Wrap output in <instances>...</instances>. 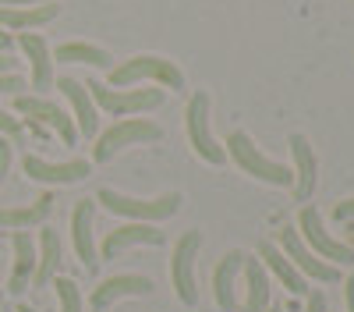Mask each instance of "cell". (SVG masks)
Segmentation results:
<instances>
[{
	"mask_svg": "<svg viewBox=\"0 0 354 312\" xmlns=\"http://www.w3.org/2000/svg\"><path fill=\"white\" fill-rule=\"evenodd\" d=\"M259 263L266 266V270H273L280 280H283V288L294 295V298H301V295H308V280L294 270V263L287 259V255L273 245V241H259Z\"/></svg>",
	"mask_w": 354,
	"mask_h": 312,
	"instance_id": "ac0fdd59",
	"label": "cell"
},
{
	"mask_svg": "<svg viewBox=\"0 0 354 312\" xmlns=\"http://www.w3.org/2000/svg\"><path fill=\"white\" fill-rule=\"evenodd\" d=\"M347 235L354 238V220H347Z\"/></svg>",
	"mask_w": 354,
	"mask_h": 312,
	"instance_id": "d590c367",
	"label": "cell"
},
{
	"mask_svg": "<svg viewBox=\"0 0 354 312\" xmlns=\"http://www.w3.org/2000/svg\"><path fill=\"white\" fill-rule=\"evenodd\" d=\"M160 135H163V128L153 125V121H145V118H124V121H117V125L96 142L93 160H96V163H106L113 153H121L124 146H135V142H156Z\"/></svg>",
	"mask_w": 354,
	"mask_h": 312,
	"instance_id": "9c48e42d",
	"label": "cell"
},
{
	"mask_svg": "<svg viewBox=\"0 0 354 312\" xmlns=\"http://www.w3.org/2000/svg\"><path fill=\"white\" fill-rule=\"evenodd\" d=\"M100 203L117 217H128V220H138V223H156V220H167L181 210V195L170 192V195H160V199H131V195H121L113 188H100Z\"/></svg>",
	"mask_w": 354,
	"mask_h": 312,
	"instance_id": "3957f363",
	"label": "cell"
},
{
	"mask_svg": "<svg viewBox=\"0 0 354 312\" xmlns=\"http://www.w3.org/2000/svg\"><path fill=\"white\" fill-rule=\"evenodd\" d=\"M277 248L294 263V270H298L305 280H308V277L319 280V284H333V280H340V270H337L333 263H326V259H319V255L301 241V235L294 231V227H283V231H280V245H277Z\"/></svg>",
	"mask_w": 354,
	"mask_h": 312,
	"instance_id": "ba28073f",
	"label": "cell"
},
{
	"mask_svg": "<svg viewBox=\"0 0 354 312\" xmlns=\"http://www.w3.org/2000/svg\"><path fill=\"white\" fill-rule=\"evenodd\" d=\"M0 135H4L8 142H21V138H25L21 121H18V118H11L8 110H0Z\"/></svg>",
	"mask_w": 354,
	"mask_h": 312,
	"instance_id": "4316f807",
	"label": "cell"
},
{
	"mask_svg": "<svg viewBox=\"0 0 354 312\" xmlns=\"http://www.w3.org/2000/svg\"><path fill=\"white\" fill-rule=\"evenodd\" d=\"M57 266H61V238H57V231L43 227L39 231V255H36L32 288H46V284L57 277Z\"/></svg>",
	"mask_w": 354,
	"mask_h": 312,
	"instance_id": "44dd1931",
	"label": "cell"
},
{
	"mask_svg": "<svg viewBox=\"0 0 354 312\" xmlns=\"http://www.w3.org/2000/svg\"><path fill=\"white\" fill-rule=\"evenodd\" d=\"M298 235L301 241L312 245V252L319 255V259H326V263H340V266H354V248L330 238V231H322V217L315 206H305L298 213Z\"/></svg>",
	"mask_w": 354,
	"mask_h": 312,
	"instance_id": "8992f818",
	"label": "cell"
},
{
	"mask_svg": "<svg viewBox=\"0 0 354 312\" xmlns=\"http://www.w3.org/2000/svg\"><path fill=\"white\" fill-rule=\"evenodd\" d=\"M202 248V235L198 231H185L177 238L174 252H170V284L177 298L185 305H198V280H195V259Z\"/></svg>",
	"mask_w": 354,
	"mask_h": 312,
	"instance_id": "277c9868",
	"label": "cell"
},
{
	"mask_svg": "<svg viewBox=\"0 0 354 312\" xmlns=\"http://www.w3.org/2000/svg\"><path fill=\"white\" fill-rule=\"evenodd\" d=\"M11 160H15V149H11V142L0 135V185H4L8 170H11Z\"/></svg>",
	"mask_w": 354,
	"mask_h": 312,
	"instance_id": "83f0119b",
	"label": "cell"
},
{
	"mask_svg": "<svg viewBox=\"0 0 354 312\" xmlns=\"http://www.w3.org/2000/svg\"><path fill=\"white\" fill-rule=\"evenodd\" d=\"M85 89H88V96H93V103H100L106 113H113V118L153 110L167 100L163 89H110V85H103V82H88Z\"/></svg>",
	"mask_w": 354,
	"mask_h": 312,
	"instance_id": "5b68a950",
	"label": "cell"
},
{
	"mask_svg": "<svg viewBox=\"0 0 354 312\" xmlns=\"http://www.w3.org/2000/svg\"><path fill=\"white\" fill-rule=\"evenodd\" d=\"M333 217H337V223L354 220V199H344V203H337V206H333Z\"/></svg>",
	"mask_w": 354,
	"mask_h": 312,
	"instance_id": "f546056e",
	"label": "cell"
},
{
	"mask_svg": "<svg viewBox=\"0 0 354 312\" xmlns=\"http://www.w3.org/2000/svg\"><path fill=\"white\" fill-rule=\"evenodd\" d=\"M57 4H32V8H0V25L4 28H36V25H46L57 18Z\"/></svg>",
	"mask_w": 354,
	"mask_h": 312,
	"instance_id": "cb8c5ba5",
	"label": "cell"
},
{
	"mask_svg": "<svg viewBox=\"0 0 354 312\" xmlns=\"http://www.w3.org/2000/svg\"><path fill=\"white\" fill-rule=\"evenodd\" d=\"M227 153H230L234 163L245 170V174H252V178H259L266 185H277V188L294 185V170L283 167V163H277V160H270V156H262L255 149V142L245 131H230L227 135Z\"/></svg>",
	"mask_w": 354,
	"mask_h": 312,
	"instance_id": "7a4b0ae2",
	"label": "cell"
},
{
	"mask_svg": "<svg viewBox=\"0 0 354 312\" xmlns=\"http://www.w3.org/2000/svg\"><path fill=\"white\" fill-rule=\"evenodd\" d=\"M18 312H36V309H28V305H18Z\"/></svg>",
	"mask_w": 354,
	"mask_h": 312,
	"instance_id": "8d00e7d4",
	"label": "cell"
},
{
	"mask_svg": "<svg viewBox=\"0 0 354 312\" xmlns=\"http://www.w3.org/2000/svg\"><path fill=\"white\" fill-rule=\"evenodd\" d=\"M185 125H188V142H192V149H195L205 163H223V160H227V153L216 146V138H213V131H209V96H205L202 89L188 100Z\"/></svg>",
	"mask_w": 354,
	"mask_h": 312,
	"instance_id": "52a82bcc",
	"label": "cell"
},
{
	"mask_svg": "<svg viewBox=\"0 0 354 312\" xmlns=\"http://www.w3.org/2000/svg\"><path fill=\"white\" fill-rule=\"evenodd\" d=\"M93 210H96V203H88V199H78V203H75V213H71L75 252H78V259H82V266H85L88 273L100 266V259H96V245H93Z\"/></svg>",
	"mask_w": 354,
	"mask_h": 312,
	"instance_id": "9a60e30c",
	"label": "cell"
},
{
	"mask_svg": "<svg viewBox=\"0 0 354 312\" xmlns=\"http://www.w3.org/2000/svg\"><path fill=\"white\" fill-rule=\"evenodd\" d=\"M270 312H283V309H270Z\"/></svg>",
	"mask_w": 354,
	"mask_h": 312,
	"instance_id": "74e56055",
	"label": "cell"
},
{
	"mask_svg": "<svg viewBox=\"0 0 354 312\" xmlns=\"http://www.w3.org/2000/svg\"><path fill=\"white\" fill-rule=\"evenodd\" d=\"M245 266V252L230 248L223 259L216 263V273H213V291H216V305L223 312H238V288H234V280H238V270Z\"/></svg>",
	"mask_w": 354,
	"mask_h": 312,
	"instance_id": "2e32d148",
	"label": "cell"
},
{
	"mask_svg": "<svg viewBox=\"0 0 354 312\" xmlns=\"http://www.w3.org/2000/svg\"><path fill=\"white\" fill-rule=\"evenodd\" d=\"M142 78H153L156 85H163V89H170V93L185 89L181 68H177L174 61H167V57H156V53H138V57H131V61L117 64L110 71V89H124V85L142 82Z\"/></svg>",
	"mask_w": 354,
	"mask_h": 312,
	"instance_id": "6da1fadb",
	"label": "cell"
},
{
	"mask_svg": "<svg viewBox=\"0 0 354 312\" xmlns=\"http://www.w3.org/2000/svg\"><path fill=\"white\" fill-rule=\"evenodd\" d=\"M290 153H294V195H298V203H308L315 192V181H319L315 153L305 135H290Z\"/></svg>",
	"mask_w": 354,
	"mask_h": 312,
	"instance_id": "5bb4252c",
	"label": "cell"
},
{
	"mask_svg": "<svg viewBox=\"0 0 354 312\" xmlns=\"http://www.w3.org/2000/svg\"><path fill=\"white\" fill-rule=\"evenodd\" d=\"M0 50H11V36L8 33H0Z\"/></svg>",
	"mask_w": 354,
	"mask_h": 312,
	"instance_id": "e575fe53",
	"label": "cell"
},
{
	"mask_svg": "<svg viewBox=\"0 0 354 312\" xmlns=\"http://www.w3.org/2000/svg\"><path fill=\"white\" fill-rule=\"evenodd\" d=\"M53 210V195H39L32 206H11V210H0V227H8V231H25V227H36L50 217Z\"/></svg>",
	"mask_w": 354,
	"mask_h": 312,
	"instance_id": "603a6c76",
	"label": "cell"
},
{
	"mask_svg": "<svg viewBox=\"0 0 354 312\" xmlns=\"http://www.w3.org/2000/svg\"><path fill=\"white\" fill-rule=\"evenodd\" d=\"M305 312H326V295H322V291H312V298H308Z\"/></svg>",
	"mask_w": 354,
	"mask_h": 312,
	"instance_id": "4dcf8cb0",
	"label": "cell"
},
{
	"mask_svg": "<svg viewBox=\"0 0 354 312\" xmlns=\"http://www.w3.org/2000/svg\"><path fill=\"white\" fill-rule=\"evenodd\" d=\"M93 163L88 160H68V163H46L39 156H25V174L32 181H46V185H71L88 178Z\"/></svg>",
	"mask_w": 354,
	"mask_h": 312,
	"instance_id": "7c38bea8",
	"label": "cell"
},
{
	"mask_svg": "<svg viewBox=\"0 0 354 312\" xmlns=\"http://www.w3.org/2000/svg\"><path fill=\"white\" fill-rule=\"evenodd\" d=\"M15 107H18V113H25V118H36V121H43L46 128H53L57 135H61L68 146H75V138H78V128H75V121L68 118V113L57 107V103H50V100H43V96H15Z\"/></svg>",
	"mask_w": 354,
	"mask_h": 312,
	"instance_id": "30bf717a",
	"label": "cell"
},
{
	"mask_svg": "<svg viewBox=\"0 0 354 312\" xmlns=\"http://www.w3.org/2000/svg\"><path fill=\"white\" fill-rule=\"evenodd\" d=\"M57 89H61L75 107V128L85 138H93L96 135V103H93V96H88V89L75 78H57Z\"/></svg>",
	"mask_w": 354,
	"mask_h": 312,
	"instance_id": "ffe728a7",
	"label": "cell"
},
{
	"mask_svg": "<svg viewBox=\"0 0 354 312\" xmlns=\"http://www.w3.org/2000/svg\"><path fill=\"white\" fill-rule=\"evenodd\" d=\"M57 302L61 312H82V291L71 277H57Z\"/></svg>",
	"mask_w": 354,
	"mask_h": 312,
	"instance_id": "484cf974",
	"label": "cell"
},
{
	"mask_svg": "<svg viewBox=\"0 0 354 312\" xmlns=\"http://www.w3.org/2000/svg\"><path fill=\"white\" fill-rule=\"evenodd\" d=\"M163 241H167V235L160 231V227L131 220L124 227H113V231L103 238V259H117V255H121L124 248H131V245H163Z\"/></svg>",
	"mask_w": 354,
	"mask_h": 312,
	"instance_id": "8fae6325",
	"label": "cell"
},
{
	"mask_svg": "<svg viewBox=\"0 0 354 312\" xmlns=\"http://www.w3.org/2000/svg\"><path fill=\"white\" fill-rule=\"evenodd\" d=\"M18 89H25V82H21V75H0V96H4V93H15V96H21Z\"/></svg>",
	"mask_w": 354,
	"mask_h": 312,
	"instance_id": "f1b7e54d",
	"label": "cell"
},
{
	"mask_svg": "<svg viewBox=\"0 0 354 312\" xmlns=\"http://www.w3.org/2000/svg\"><path fill=\"white\" fill-rule=\"evenodd\" d=\"M11 68H15V61L8 53H0V75H11Z\"/></svg>",
	"mask_w": 354,
	"mask_h": 312,
	"instance_id": "836d02e7",
	"label": "cell"
},
{
	"mask_svg": "<svg viewBox=\"0 0 354 312\" xmlns=\"http://www.w3.org/2000/svg\"><path fill=\"white\" fill-rule=\"evenodd\" d=\"M18 46L25 50L28 64H32V89L46 93L50 85H53V53H50L46 39L39 33H21L18 36Z\"/></svg>",
	"mask_w": 354,
	"mask_h": 312,
	"instance_id": "e0dca14e",
	"label": "cell"
},
{
	"mask_svg": "<svg viewBox=\"0 0 354 312\" xmlns=\"http://www.w3.org/2000/svg\"><path fill=\"white\" fill-rule=\"evenodd\" d=\"M53 61H61V64H96V68H106L110 57H106V50H100V46H93V43H64V46H57Z\"/></svg>",
	"mask_w": 354,
	"mask_h": 312,
	"instance_id": "d4e9b609",
	"label": "cell"
},
{
	"mask_svg": "<svg viewBox=\"0 0 354 312\" xmlns=\"http://www.w3.org/2000/svg\"><path fill=\"white\" fill-rule=\"evenodd\" d=\"M32 4H46V0H0V8H32Z\"/></svg>",
	"mask_w": 354,
	"mask_h": 312,
	"instance_id": "d6a6232c",
	"label": "cell"
},
{
	"mask_svg": "<svg viewBox=\"0 0 354 312\" xmlns=\"http://www.w3.org/2000/svg\"><path fill=\"white\" fill-rule=\"evenodd\" d=\"M344 295H347V312H354V270H351V277L344 284Z\"/></svg>",
	"mask_w": 354,
	"mask_h": 312,
	"instance_id": "1f68e13d",
	"label": "cell"
},
{
	"mask_svg": "<svg viewBox=\"0 0 354 312\" xmlns=\"http://www.w3.org/2000/svg\"><path fill=\"white\" fill-rule=\"evenodd\" d=\"M245 284H248V302L238 312H266L270 309V273L259 259H248L245 255Z\"/></svg>",
	"mask_w": 354,
	"mask_h": 312,
	"instance_id": "7402d4cb",
	"label": "cell"
},
{
	"mask_svg": "<svg viewBox=\"0 0 354 312\" xmlns=\"http://www.w3.org/2000/svg\"><path fill=\"white\" fill-rule=\"evenodd\" d=\"M149 291H153V280L149 277H142V273H121V277H106L100 288L93 291L88 305H93L96 312H103L117 298H124V295H149Z\"/></svg>",
	"mask_w": 354,
	"mask_h": 312,
	"instance_id": "4fadbf2b",
	"label": "cell"
},
{
	"mask_svg": "<svg viewBox=\"0 0 354 312\" xmlns=\"http://www.w3.org/2000/svg\"><path fill=\"white\" fill-rule=\"evenodd\" d=\"M11 245H15V270H11V280H8V291L21 295L28 284H32V273H36V245H32V235L28 231H15Z\"/></svg>",
	"mask_w": 354,
	"mask_h": 312,
	"instance_id": "d6986e66",
	"label": "cell"
}]
</instances>
